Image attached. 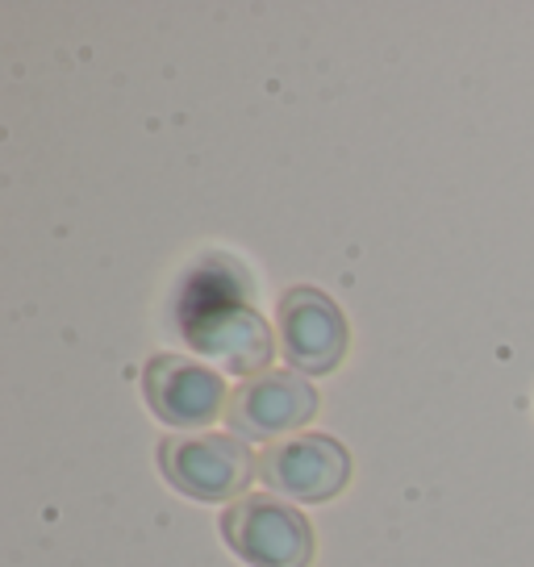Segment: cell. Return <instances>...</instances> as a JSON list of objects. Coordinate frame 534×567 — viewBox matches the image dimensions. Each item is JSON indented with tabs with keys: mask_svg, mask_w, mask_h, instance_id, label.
Listing matches in <instances>:
<instances>
[{
	"mask_svg": "<svg viewBox=\"0 0 534 567\" xmlns=\"http://www.w3.org/2000/svg\"><path fill=\"white\" fill-rule=\"evenodd\" d=\"M255 472L267 493H280L301 505H321L342 493L351 476V455L330 434H297L267 446Z\"/></svg>",
	"mask_w": 534,
	"mask_h": 567,
	"instance_id": "5b68a950",
	"label": "cell"
},
{
	"mask_svg": "<svg viewBox=\"0 0 534 567\" xmlns=\"http://www.w3.org/2000/svg\"><path fill=\"white\" fill-rule=\"evenodd\" d=\"M318 409V392L309 389V380L297 372H259L243 380L230 392V430L247 443H271L280 434L301 430Z\"/></svg>",
	"mask_w": 534,
	"mask_h": 567,
	"instance_id": "52a82bcc",
	"label": "cell"
},
{
	"mask_svg": "<svg viewBox=\"0 0 534 567\" xmlns=\"http://www.w3.org/2000/svg\"><path fill=\"white\" fill-rule=\"evenodd\" d=\"M160 472L176 493L193 501H243L250 472V446L234 434H179L160 443Z\"/></svg>",
	"mask_w": 534,
	"mask_h": 567,
	"instance_id": "7a4b0ae2",
	"label": "cell"
},
{
	"mask_svg": "<svg viewBox=\"0 0 534 567\" xmlns=\"http://www.w3.org/2000/svg\"><path fill=\"white\" fill-rule=\"evenodd\" d=\"M226 547L250 567H309L314 564V530L297 509L276 496H243L217 517Z\"/></svg>",
	"mask_w": 534,
	"mask_h": 567,
	"instance_id": "3957f363",
	"label": "cell"
},
{
	"mask_svg": "<svg viewBox=\"0 0 534 567\" xmlns=\"http://www.w3.org/2000/svg\"><path fill=\"white\" fill-rule=\"evenodd\" d=\"M276 342L297 375H326L347 354V318L321 288H288L276 305Z\"/></svg>",
	"mask_w": 534,
	"mask_h": 567,
	"instance_id": "277c9868",
	"label": "cell"
},
{
	"mask_svg": "<svg viewBox=\"0 0 534 567\" xmlns=\"http://www.w3.org/2000/svg\"><path fill=\"white\" fill-rule=\"evenodd\" d=\"M179 334L193 351L217 359L234 375H259L267 372L276 338L247 301V284L222 255L193 267V276L184 280L176 301Z\"/></svg>",
	"mask_w": 534,
	"mask_h": 567,
	"instance_id": "6da1fadb",
	"label": "cell"
},
{
	"mask_svg": "<svg viewBox=\"0 0 534 567\" xmlns=\"http://www.w3.org/2000/svg\"><path fill=\"white\" fill-rule=\"evenodd\" d=\"M143 396L155 417L179 430H201L217 422L222 409H230L226 380L184 354H151L143 368Z\"/></svg>",
	"mask_w": 534,
	"mask_h": 567,
	"instance_id": "8992f818",
	"label": "cell"
}]
</instances>
